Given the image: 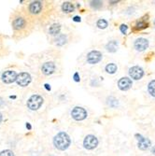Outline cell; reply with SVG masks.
<instances>
[{
	"label": "cell",
	"instance_id": "6da1fadb",
	"mask_svg": "<svg viewBox=\"0 0 155 156\" xmlns=\"http://www.w3.org/2000/svg\"><path fill=\"white\" fill-rule=\"evenodd\" d=\"M9 23L12 30V39L19 41L28 37L33 31L34 21L23 7L17 8L10 13Z\"/></svg>",
	"mask_w": 155,
	"mask_h": 156
},
{
	"label": "cell",
	"instance_id": "7a4b0ae2",
	"mask_svg": "<svg viewBox=\"0 0 155 156\" xmlns=\"http://www.w3.org/2000/svg\"><path fill=\"white\" fill-rule=\"evenodd\" d=\"M71 143L69 135L65 132H59L53 138L54 147L59 150H65Z\"/></svg>",
	"mask_w": 155,
	"mask_h": 156
},
{
	"label": "cell",
	"instance_id": "3957f363",
	"mask_svg": "<svg viewBox=\"0 0 155 156\" xmlns=\"http://www.w3.org/2000/svg\"><path fill=\"white\" fill-rule=\"evenodd\" d=\"M43 101H44V99L41 95L33 94L27 99L26 106L30 110L35 111V110H38L41 108V106L43 104Z\"/></svg>",
	"mask_w": 155,
	"mask_h": 156
},
{
	"label": "cell",
	"instance_id": "277c9868",
	"mask_svg": "<svg viewBox=\"0 0 155 156\" xmlns=\"http://www.w3.org/2000/svg\"><path fill=\"white\" fill-rule=\"evenodd\" d=\"M18 74L17 72L13 69H8L3 71L1 75V80L5 84H10L14 82H16Z\"/></svg>",
	"mask_w": 155,
	"mask_h": 156
},
{
	"label": "cell",
	"instance_id": "5b68a950",
	"mask_svg": "<svg viewBox=\"0 0 155 156\" xmlns=\"http://www.w3.org/2000/svg\"><path fill=\"white\" fill-rule=\"evenodd\" d=\"M56 69V65L54 62L53 61H47L44 62L40 67V72L44 76H50L55 72Z\"/></svg>",
	"mask_w": 155,
	"mask_h": 156
},
{
	"label": "cell",
	"instance_id": "8992f818",
	"mask_svg": "<svg viewBox=\"0 0 155 156\" xmlns=\"http://www.w3.org/2000/svg\"><path fill=\"white\" fill-rule=\"evenodd\" d=\"M32 82V77L28 72H21L18 74L16 83L21 87H27Z\"/></svg>",
	"mask_w": 155,
	"mask_h": 156
},
{
	"label": "cell",
	"instance_id": "52a82bcc",
	"mask_svg": "<svg viewBox=\"0 0 155 156\" xmlns=\"http://www.w3.org/2000/svg\"><path fill=\"white\" fill-rule=\"evenodd\" d=\"M8 37L0 33V60L7 57L9 54V48L7 45Z\"/></svg>",
	"mask_w": 155,
	"mask_h": 156
},
{
	"label": "cell",
	"instance_id": "ba28073f",
	"mask_svg": "<svg viewBox=\"0 0 155 156\" xmlns=\"http://www.w3.org/2000/svg\"><path fill=\"white\" fill-rule=\"evenodd\" d=\"M71 116L75 121H83L87 118L88 113L86 110L81 107H75L71 111Z\"/></svg>",
	"mask_w": 155,
	"mask_h": 156
},
{
	"label": "cell",
	"instance_id": "9c48e42d",
	"mask_svg": "<svg viewBox=\"0 0 155 156\" xmlns=\"http://www.w3.org/2000/svg\"><path fill=\"white\" fill-rule=\"evenodd\" d=\"M98 139L94 135H88L83 140V146L87 150H94L97 147Z\"/></svg>",
	"mask_w": 155,
	"mask_h": 156
},
{
	"label": "cell",
	"instance_id": "30bf717a",
	"mask_svg": "<svg viewBox=\"0 0 155 156\" xmlns=\"http://www.w3.org/2000/svg\"><path fill=\"white\" fill-rule=\"evenodd\" d=\"M136 138H137V147L141 150H146L151 146V142L149 138L143 137L140 134H137Z\"/></svg>",
	"mask_w": 155,
	"mask_h": 156
},
{
	"label": "cell",
	"instance_id": "8fae6325",
	"mask_svg": "<svg viewBox=\"0 0 155 156\" xmlns=\"http://www.w3.org/2000/svg\"><path fill=\"white\" fill-rule=\"evenodd\" d=\"M103 55L99 51H92L87 54V62L91 65L99 63L102 60Z\"/></svg>",
	"mask_w": 155,
	"mask_h": 156
},
{
	"label": "cell",
	"instance_id": "7c38bea8",
	"mask_svg": "<svg viewBox=\"0 0 155 156\" xmlns=\"http://www.w3.org/2000/svg\"><path fill=\"white\" fill-rule=\"evenodd\" d=\"M129 75H130V77L135 79V80H138L142 79V77L144 76V70L143 68H141L140 67H133L129 69Z\"/></svg>",
	"mask_w": 155,
	"mask_h": 156
},
{
	"label": "cell",
	"instance_id": "4fadbf2b",
	"mask_svg": "<svg viewBox=\"0 0 155 156\" xmlns=\"http://www.w3.org/2000/svg\"><path fill=\"white\" fill-rule=\"evenodd\" d=\"M134 46H135V49L137 52H143V51H145L146 49H148L149 41H148V39L144 38H139L136 39L135 43H134Z\"/></svg>",
	"mask_w": 155,
	"mask_h": 156
},
{
	"label": "cell",
	"instance_id": "5bb4252c",
	"mask_svg": "<svg viewBox=\"0 0 155 156\" xmlns=\"http://www.w3.org/2000/svg\"><path fill=\"white\" fill-rule=\"evenodd\" d=\"M132 85H133L132 79L127 77L122 78L119 79V82H118V87L120 90H122V91H127V90H129L132 87Z\"/></svg>",
	"mask_w": 155,
	"mask_h": 156
},
{
	"label": "cell",
	"instance_id": "9a60e30c",
	"mask_svg": "<svg viewBox=\"0 0 155 156\" xmlns=\"http://www.w3.org/2000/svg\"><path fill=\"white\" fill-rule=\"evenodd\" d=\"M61 31V24L60 23H53L49 28V34L50 36L57 37L60 35Z\"/></svg>",
	"mask_w": 155,
	"mask_h": 156
},
{
	"label": "cell",
	"instance_id": "2e32d148",
	"mask_svg": "<svg viewBox=\"0 0 155 156\" xmlns=\"http://www.w3.org/2000/svg\"><path fill=\"white\" fill-rule=\"evenodd\" d=\"M118 47H119V42L117 41V40H111V41H109L106 45L107 51L109 52H117Z\"/></svg>",
	"mask_w": 155,
	"mask_h": 156
},
{
	"label": "cell",
	"instance_id": "e0dca14e",
	"mask_svg": "<svg viewBox=\"0 0 155 156\" xmlns=\"http://www.w3.org/2000/svg\"><path fill=\"white\" fill-rule=\"evenodd\" d=\"M75 9L74 5L72 4L71 2H64L63 5H62V11L65 13H70V12H73Z\"/></svg>",
	"mask_w": 155,
	"mask_h": 156
},
{
	"label": "cell",
	"instance_id": "ac0fdd59",
	"mask_svg": "<svg viewBox=\"0 0 155 156\" xmlns=\"http://www.w3.org/2000/svg\"><path fill=\"white\" fill-rule=\"evenodd\" d=\"M54 43L56 46H63L68 41V38H66V36L64 34H60L59 36L56 37V38L54 39Z\"/></svg>",
	"mask_w": 155,
	"mask_h": 156
},
{
	"label": "cell",
	"instance_id": "d6986e66",
	"mask_svg": "<svg viewBox=\"0 0 155 156\" xmlns=\"http://www.w3.org/2000/svg\"><path fill=\"white\" fill-rule=\"evenodd\" d=\"M148 92L151 96L155 97V79L151 80L148 85Z\"/></svg>",
	"mask_w": 155,
	"mask_h": 156
},
{
	"label": "cell",
	"instance_id": "ffe728a7",
	"mask_svg": "<svg viewBox=\"0 0 155 156\" xmlns=\"http://www.w3.org/2000/svg\"><path fill=\"white\" fill-rule=\"evenodd\" d=\"M117 69H118L117 65L115 64H113V63L108 64L106 67V71L107 73H109V74H114L117 71Z\"/></svg>",
	"mask_w": 155,
	"mask_h": 156
},
{
	"label": "cell",
	"instance_id": "44dd1931",
	"mask_svg": "<svg viewBox=\"0 0 155 156\" xmlns=\"http://www.w3.org/2000/svg\"><path fill=\"white\" fill-rule=\"evenodd\" d=\"M96 26H97L98 28H100V29H105V28L107 27L108 23H107V22L106 21L105 19H100V20H98V21H97Z\"/></svg>",
	"mask_w": 155,
	"mask_h": 156
},
{
	"label": "cell",
	"instance_id": "7402d4cb",
	"mask_svg": "<svg viewBox=\"0 0 155 156\" xmlns=\"http://www.w3.org/2000/svg\"><path fill=\"white\" fill-rule=\"evenodd\" d=\"M102 6H103L102 1H98V0H95V1H91V7L95 9H100Z\"/></svg>",
	"mask_w": 155,
	"mask_h": 156
},
{
	"label": "cell",
	"instance_id": "603a6c76",
	"mask_svg": "<svg viewBox=\"0 0 155 156\" xmlns=\"http://www.w3.org/2000/svg\"><path fill=\"white\" fill-rule=\"evenodd\" d=\"M149 26L148 23L144 22V21H140V22H137V29L138 30H141V29H145Z\"/></svg>",
	"mask_w": 155,
	"mask_h": 156
},
{
	"label": "cell",
	"instance_id": "cb8c5ba5",
	"mask_svg": "<svg viewBox=\"0 0 155 156\" xmlns=\"http://www.w3.org/2000/svg\"><path fill=\"white\" fill-rule=\"evenodd\" d=\"M0 156H14V152L10 150H4L0 152Z\"/></svg>",
	"mask_w": 155,
	"mask_h": 156
},
{
	"label": "cell",
	"instance_id": "d4e9b609",
	"mask_svg": "<svg viewBox=\"0 0 155 156\" xmlns=\"http://www.w3.org/2000/svg\"><path fill=\"white\" fill-rule=\"evenodd\" d=\"M120 30H121V32H122L123 35H125V34L127 33L128 26H126V24H122V26H120Z\"/></svg>",
	"mask_w": 155,
	"mask_h": 156
},
{
	"label": "cell",
	"instance_id": "484cf974",
	"mask_svg": "<svg viewBox=\"0 0 155 156\" xmlns=\"http://www.w3.org/2000/svg\"><path fill=\"white\" fill-rule=\"evenodd\" d=\"M80 79V76H79V73L76 72V73L74 74V80H75L76 82H79Z\"/></svg>",
	"mask_w": 155,
	"mask_h": 156
},
{
	"label": "cell",
	"instance_id": "4316f807",
	"mask_svg": "<svg viewBox=\"0 0 155 156\" xmlns=\"http://www.w3.org/2000/svg\"><path fill=\"white\" fill-rule=\"evenodd\" d=\"M73 21H74V22H77V23H79V22L81 21V19H80V17H79V16H75V17L73 18Z\"/></svg>",
	"mask_w": 155,
	"mask_h": 156
},
{
	"label": "cell",
	"instance_id": "83f0119b",
	"mask_svg": "<svg viewBox=\"0 0 155 156\" xmlns=\"http://www.w3.org/2000/svg\"><path fill=\"white\" fill-rule=\"evenodd\" d=\"M2 120H3V116H2V114L0 113V123H2Z\"/></svg>",
	"mask_w": 155,
	"mask_h": 156
},
{
	"label": "cell",
	"instance_id": "f1b7e54d",
	"mask_svg": "<svg viewBox=\"0 0 155 156\" xmlns=\"http://www.w3.org/2000/svg\"><path fill=\"white\" fill-rule=\"evenodd\" d=\"M151 152H152L153 154H155V146H154V147L151 149Z\"/></svg>",
	"mask_w": 155,
	"mask_h": 156
},
{
	"label": "cell",
	"instance_id": "f546056e",
	"mask_svg": "<svg viewBox=\"0 0 155 156\" xmlns=\"http://www.w3.org/2000/svg\"><path fill=\"white\" fill-rule=\"evenodd\" d=\"M153 24H154V27H155V20H154V22H153Z\"/></svg>",
	"mask_w": 155,
	"mask_h": 156
}]
</instances>
